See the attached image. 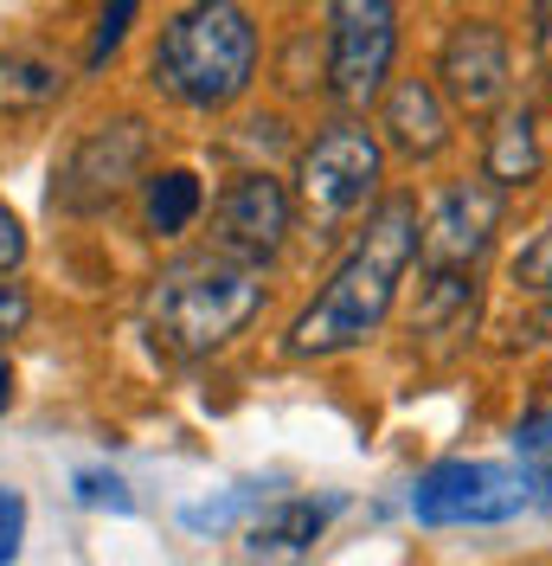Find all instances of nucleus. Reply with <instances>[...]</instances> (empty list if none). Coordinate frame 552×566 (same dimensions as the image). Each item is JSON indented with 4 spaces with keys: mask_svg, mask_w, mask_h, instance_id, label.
Wrapping results in <instances>:
<instances>
[{
    "mask_svg": "<svg viewBox=\"0 0 552 566\" xmlns=\"http://www.w3.org/2000/svg\"><path fill=\"white\" fill-rule=\"evenodd\" d=\"M20 322H26V290H20V283H7V277H0V342H7V335H13Z\"/></svg>",
    "mask_w": 552,
    "mask_h": 566,
    "instance_id": "nucleus-21",
    "label": "nucleus"
},
{
    "mask_svg": "<svg viewBox=\"0 0 552 566\" xmlns=\"http://www.w3.org/2000/svg\"><path fill=\"white\" fill-rule=\"evenodd\" d=\"M328 20H335V33H328V91L347 109L373 104L385 91L392 52H399V13L385 0H341Z\"/></svg>",
    "mask_w": 552,
    "mask_h": 566,
    "instance_id": "nucleus-6",
    "label": "nucleus"
},
{
    "mask_svg": "<svg viewBox=\"0 0 552 566\" xmlns=\"http://www.w3.org/2000/svg\"><path fill=\"white\" fill-rule=\"evenodd\" d=\"M20 258H26V232H20V219H13V212L0 207V277H7Z\"/></svg>",
    "mask_w": 552,
    "mask_h": 566,
    "instance_id": "nucleus-20",
    "label": "nucleus"
},
{
    "mask_svg": "<svg viewBox=\"0 0 552 566\" xmlns=\"http://www.w3.org/2000/svg\"><path fill=\"white\" fill-rule=\"evenodd\" d=\"M385 129H392V148L412 155V161H431L449 136V116H444V97L424 84V77H405L392 97H385Z\"/></svg>",
    "mask_w": 552,
    "mask_h": 566,
    "instance_id": "nucleus-12",
    "label": "nucleus"
},
{
    "mask_svg": "<svg viewBox=\"0 0 552 566\" xmlns=\"http://www.w3.org/2000/svg\"><path fill=\"white\" fill-rule=\"evenodd\" d=\"M417 239H424L417 200L392 193L367 219V232L353 239V251L328 277V290L289 322V354H302V360L309 354H341V348H360L367 335H380L385 310H392V296H399V283H405V271L417 258Z\"/></svg>",
    "mask_w": 552,
    "mask_h": 566,
    "instance_id": "nucleus-1",
    "label": "nucleus"
},
{
    "mask_svg": "<svg viewBox=\"0 0 552 566\" xmlns=\"http://www.w3.org/2000/svg\"><path fill=\"white\" fill-rule=\"evenodd\" d=\"M540 495L527 483V470L508 463H437L424 470L412 490V515L424 528H495L527 515Z\"/></svg>",
    "mask_w": 552,
    "mask_h": 566,
    "instance_id": "nucleus-5",
    "label": "nucleus"
},
{
    "mask_svg": "<svg viewBox=\"0 0 552 566\" xmlns=\"http://www.w3.org/2000/svg\"><path fill=\"white\" fill-rule=\"evenodd\" d=\"M540 65H546V91H552V7H540Z\"/></svg>",
    "mask_w": 552,
    "mask_h": 566,
    "instance_id": "nucleus-22",
    "label": "nucleus"
},
{
    "mask_svg": "<svg viewBox=\"0 0 552 566\" xmlns=\"http://www.w3.org/2000/svg\"><path fill=\"white\" fill-rule=\"evenodd\" d=\"M540 175V142H533V116L527 109H508L488 136V187H527Z\"/></svg>",
    "mask_w": 552,
    "mask_h": 566,
    "instance_id": "nucleus-13",
    "label": "nucleus"
},
{
    "mask_svg": "<svg viewBox=\"0 0 552 566\" xmlns=\"http://www.w3.org/2000/svg\"><path fill=\"white\" fill-rule=\"evenodd\" d=\"M341 502H309V495H289V502H270L251 528H244V554L257 566H289L302 560L321 528H328V515H335Z\"/></svg>",
    "mask_w": 552,
    "mask_h": 566,
    "instance_id": "nucleus-11",
    "label": "nucleus"
},
{
    "mask_svg": "<svg viewBox=\"0 0 552 566\" xmlns=\"http://www.w3.org/2000/svg\"><path fill=\"white\" fill-rule=\"evenodd\" d=\"M380 136L367 123H335L328 136H315L302 148V168H296V193L302 212L315 219V232H335L353 212L373 200L380 187Z\"/></svg>",
    "mask_w": 552,
    "mask_h": 566,
    "instance_id": "nucleus-4",
    "label": "nucleus"
},
{
    "mask_svg": "<svg viewBox=\"0 0 552 566\" xmlns=\"http://www.w3.org/2000/svg\"><path fill=\"white\" fill-rule=\"evenodd\" d=\"M7 406H13V367L0 360V412H7Z\"/></svg>",
    "mask_w": 552,
    "mask_h": 566,
    "instance_id": "nucleus-23",
    "label": "nucleus"
},
{
    "mask_svg": "<svg viewBox=\"0 0 552 566\" xmlns=\"http://www.w3.org/2000/svg\"><path fill=\"white\" fill-rule=\"evenodd\" d=\"M65 91V71L33 59V52H7L0 59V116H33V109L59 104Z\"/></svg>",
    "mask_w": 552,
    "mask_h": 566,
    "instance_id": "nucleus-14",
    "label": "nucleus"
},
{
    "mask_svg": "<svg viewBox=\"0 0 552 566\" xmlns=\"http://www.w3.org/2000/svg\"><path fill=\"white\" fill-rule=\"evenodd\" d=\"M141 161H148V129H141V116L97 123V129H91V136L65 155L59 187H52V207H65V212L109 207V200H116V193L141 175Z\"/></svg>",
    "mask_w": 552,
    "mask_h": 566,
    "instance_id": "nucleus-7",
    "label": "nucleus"
},
{
    "mask_svg": "<svg viewBox=\"0 0 552 566\" xmlns=\"http://www.w3.org/2000/svg\"><path fill=\"white\" fill-rule=\"evenodd\" d=\"M257 71V27L244 7H187L161 27L155 45V84L193 109L232 104Z\"/></svg>",
    "mask_w": 552,
    "mask_h": 566,
    "instance_id": "nucleus-3",
    "label": "nucleus"
},
{
    "mask_svg": "<svg viewBox=\"0 0 552 566\" xmlns=\"http://www.w3.org/2000/svg\"><path fill=\"white\" fill-rule=\"evenodd\" d=\"M437 77H444V97L463 109H495L501 91H508V39L495 20H463L456 33L444 39V59H437Z\"/></svg>",
    "mask_w": 552,
    "mask_h": 566,
    "instance_id": "nucleus-10",
    "label": "nucleus"
},
{
    "mask_svg": "<svg viewBox=\"0 0 552 566\" xmlns=\"http://www.w3.org/2000/svg\"><path fill=\"white\" fill-rule=\"evenodd\" d=\"M257 495H264L257 483H244V490H225L219 502H193V509H180V522H187L193 534H219L225 522H238V515L251 509V502H257Z\"/></svg>",
    "mask_w": 552,
    "mask_h": 566,
    "instance_id": "nucleus-16",
    "label": "nucleus"
},
{
    "mask_svg": "<svg viewBox=\"0 0 552 566\" xmlns=\"http://www.w3.org/2000/svg\"><path fill=\"white\" fill-rule=\"evenodd\" d=\"M540 328H546V342H552V283H546V310H540Z\"/></svg>",
    "mask_w": 552,
    "mask_h": 566,
    "instance_id": "nucleus-24",
    "label": "nucleus"
},
{
    "mask_svg": "<svg viewBox=\"0 0 552 566\" xmlns=\"http://www.w3.org/2000/svg\"><path fill=\"white\" fill-rule=\"evenodd\" d=\"M77 502H91V509H116V515L136 509V495H129V483H123L116 470H84V476H77Z\"/></svg>",
    "mask_w": 552,
    "mask_h": 566,
    "instance_id": "nucleus-17",
    "label": "nucleus"
},
{
    "mask_svg": "<svg viewBox=\"0 0 552 566\" xmlns=\"http://www.w3.org/2000/svg\"><path fill=\"white\" fill-rule=\"evenodd\" d=\"M264 310V283L225 258H187L148 290V342L168 360H206Z\"/></svg>",
    "mask_w": 552,
    "mask_h": 566,
    "instance_id": "nucleus-2",
    "label": "nucleus"
},
{
    "mask_svg": "<svg viewBox=\"0 0 552 566\" xmlns=\"http://www.w3.org/2000/svg\"><path fill=\"white\" fill-rule=\"evenodd\" d=\"M141 212H148V232H161V239L187 232V226L200 219V180L187 175V168L155 175V180H148V200H141Z\"/></svg>",
    "mask_w": 552,
    "mask_h": 566,
    "instance_id": "nucleus-15",
    "label": "nucleus"
},
{
    "mask_svg": "<svg viewBox=\"0 0 552 566\" xmlns=\"http://www.w3.org/2000/svg\"><path fill=\"white\" fill-rule=\"evenodd\" d=\"M20 541H26V502L13 490H0V566L20 554Z\"/></svg>",
    "mask_w": 552,
    "mask_h": 566,
    "instance_id": "nucleus-18",
    "label": "nucleus"
},
{
    "mask_svg": "<svg viewBox=\"0 0 552 566\" xmlns=\"http://www.w3.org/2000/svg\"><path fill=\"white\" fill-rule=\"evenodd\" d=\"M129 20H136V7H129V0H123V7H109L104 20H97V45H91V59H104L109 45L129 33Z\"/></svg>",
    "mask_w": 552,
    "mask_h": 566,
    "instance_id": "nucleus-19",
    "label": "nucleus"
},
{
    "mask_svg": "<svg viewBox=\"0 0 552 566\" xmlns=\"http://www.w3.org/2000/svg\"><path fill=\"white\" fill-rule=\"evenodd\" d=\"M495 226H501V193H495L488 180H469V187H449L444 200H437V212H431V226H424L417 245L431 258V271L463 277V271L488 251Z\"/></svg>",
    "mask_w": 552,
    "mask_h": 566,
    "instance_id": "nucleus-8",
    "label": "nucleus"
},
{
    "mask_svg": "<svg viewBox=\"0 0 552 566\" xmlns=\"http://www.w3.org/2000/svg\"><path fill=\"white\" fill-rule=\"evenodd\" d=\"M283 232H289V193L270 175H244L219 207V258L257 271L264 258L283 251Z\"/></svg>",
    "mask_w": 552,
    "mask_h": 566,
    "instance_id": "nucleus-9",
    "label": "nucleus"
},
{
    "mask_svg": "<svg viewBox=\"0 0 552 566\" xmlns=\"http://www.w3.org/2000/svg\"><path fill=\"white\" fill-rule=\"evenodd\" d=\"M533 431H546V438H552V412H546V419H533Z\"/></svg>",
    "mask_w": 552,
    "mask_h": 566,
    "instance_id": "nucleus-25",
    "label": "nucleus"
}]
</instances>
